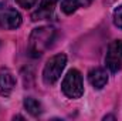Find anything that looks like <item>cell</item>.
<instances>
[{
	"label": "cell",
	"mask_w": 122,
	"mask_h": 121,
	"mask_svg": "<svg viewBox=\"0 0 122 121\" xmlns=\"http://www.w3.org/2000/svg\"><path fill=\"white\" fill-rule=\"evenodd\" d=\"M88 80H90V83H91V86L94 88L101 90L108 83V73H107V70H104L101 67H95V68L90 70Z\"/></svg>",
	"instance_id": "52a82bcc"
},
{
	"label": "cell",
	"mask_w": 122,
	"mask_h": 121,
	"mask_svg": "<svg viewBox=\"0 0 122 121\" xmlns=\"http://www.w3.org/2000/svg\"><path fill=\"white\" fill-rule=\"evenodd\" d=\"M114 118H115L114 116H105L104 117V120H114Z\"/></svg>",
	"instance_id": "4fadbf2b"
},
{
	"label": "cell",
	"mask_w": 122,
	"mask_h": 121,
	"mask_svg": "<svg viewBox=\"0 0 122 121\" xmlns=\"http://www.w3.org/2000/svg\"><path fill=\"white\" fill-rule=\"evenodd\" d=\"M37 1H38V0H16V3H17L21 9H24V10H29L31 7H34V6L37 4Z\"/></svg>",
	"instance_id": "7c38bea8"
},
{
	"label": "cell",
	"mask_w": 122,
	"mask_h": 121,
	"mask_svg": "<svg viewBox=\"0 0 122 121\" xmlns=\"http://www.w3.org/2000/svg\"><path fill=\"white\" fill-rule=\"evenodd\" d=\"M58 0H41L40 3V7L37 9V11H34L31 14V20L33 22H37V20H44V19H48L53 16V11H54V6Z\"/></svg>",
	"instance_id": "ba28073f"
},
{
	"label": "cell",
	"mask_w": 122,
	"mask_h": 121,
	"mask_svg": "<svg viewBox=\"0 0 122 121\" xmlns=\"http://www.w3.org/2000/svg\"><path fill=\"white\" fill-rule=\"evenodd\" d=\"M105 64L111 73H118L122 70V40H115L109 44L105 56Z\"/></svg>",
	"instance_id": "5b68a950"
},
{
	"label": "cell",
	"mask_w": 122,
	"mask_h": 121,
	"mask_svg": "<svg viewBox=\"0 0 122 121\" xmlns=\"http://www.w3.org/2000/svg\"><path fill=\"white\" fill-rule=\"evenodd\" d=\"M56 38V30L50 26H41L31 31L29 38V53L31 57H40L48 50Z\"/></svg>",
	"instance_id": "6da1fadb"
},
{
	"label": "cell",
	"mask_w": 122,
	"mask_h": 121,
	"mask_svg": "<svg viewBox=\"0 0 122 121\" xmlns=\"http://www.w3.org/2000/svg\"><path fill=\"white\" fill-rule=\"evenodd\" d=\"M61 90L71 100L80 98L84 94V83H82L81 73L75 68L70 70L67 73V76L64 77L62 83H61Z\"/></svg>",
	"instance_id": "3957f363"
},
{
	"label": "cell",
	"mask_w": 122,
	"mask_h": 121,
	"mask_svg": "<svg viewBox=\"0 0 122 121\" xmlns=\"http://www.w3.org/2000/svg\"><path fill=\"white\" fill-rule=\"evenodd\" d=\"M24 108L27 110V113L31 114L33 117H38L43 113V105L38 100L33 98V97H26L24 98Z\"/></svg>",
	"instance_id": "30bf717a"
},
{
	"label": "cell",
	"mask_w": 122,
	"mask_h": 121,
	"mask_svg": "<svg viewBox=\"0 0 122 121\" xmlns=\"http://www.w3.org/2000/svg\"><path fill=\"white\" fill-rule=\"evenodd\" d=\"M21 26V14L7 1L0 3V27L4 30H16Z\"/></svg>",
	"instance_id": "277c9868"
},
{
	"label": "cell",
	"mask_w": 122,
	"mask_h": 121,
	"mask_svg": "<svg viewBox=\"0 0 122 121\" xmlns=\"http://www.w3.org/2000/svg\"><path fill=\"white\" fill-rule=\"evenodd\" d=\"M94 0H62L61 1V10L65 14H72L78 9L88 7Z\"/></svg>",
	"instance_id": "9c48e42d"
},
{
	"label": "cell",
	"mask_w": 122,
	"mask_h": 121,
	"mask_svg": "<svg viewBox=\"0 0 122 121\" xmlns=\"http://www.w3.org/2000/svg\"><path fill=\"white\" fill-rule=\"evenodd\" d=\"M16 87V78L7 67L0 68V95L9 97Z\"/></svg>",
	"instance_id": "8992f818"
},
{
	"label": "cell",
	"mask_w": 122,
	"mask_h": 121,
	"mask_svg": "<svg viewBox=\"0 0 122 121\" xmlns=\"http://www.w3.org/2000/svg\"><path fill=\"white\" fill-rule=\"evenodd\" d=\"M65 64H67V56L62 53L48 59L43 70V81L46 86H53L60 80L61 74L65 68Z\"/></svg>",
	"instance_id": "7a4b0ae2"
},
{
	"label": "cell",
	"mask_w": 122,
	"mask_h": 121,
	"mask_svg": "<svg viewBox=\"0 0 122 121\" xmlns=\"http://www.w3.org/2000/svg\"><path fill=\"white\" fill-rule=\"evenodd\" d=\"M114 24L122 30V6L117 7L114 11Z\"/></svg>",
	"instance_id": "8fae6325"
}]
</instances>
